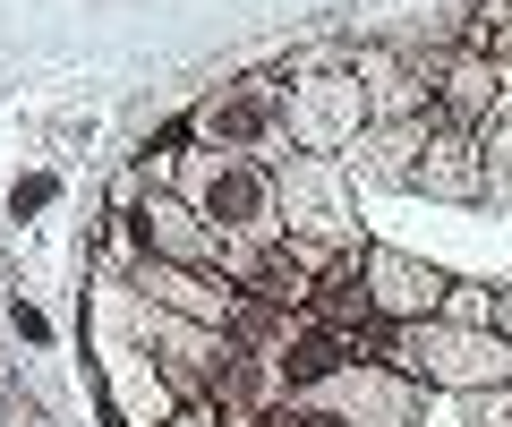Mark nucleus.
I'll return each instance as SVG.
<instances>
[{
    "label": "nucleus",
    "mask_w": 512,
    "mask_h": 427,
    "mask_svg": "<svg viewBox=\"0 0 512 427\" xmlns=\"http://www.w3.org/2000/svg\"><path fill=\"white\" fill-rule=\"evenodd\" d=\"M384 359L402 376H419L427 393H495V385H512V342L487 334V325H453V316L384 325Z\"/></svg>",
    "instance_id": "obj_1"
},
{
    "label": "nucleus",
    "mask_w": 512,
    "mask_h": 427,
    "mask_svg": "<svg viewBox=\"0 0 512 427\" xmlns=\"http://www.w3.org/2000/svg\"><path fill=\"white\" fill-rule=\"evenodd\" d=\"M180 197L214 223V240H282V180L256 163V154L197 146L180 163Z\"/></svg>",
    "instance_id": "obj_2"
},
{
    "label": "nucleus",
    "mask_w": 512,
    "mask_h": 427,
    "mask_svg": "<svg viewBox=\"0 0 512 427\" xmlns=\"http://www.w3.org/2000/svg\"><path fill=\"white\" fill-rule=\"evenodd\" d=\"M367 129H376V103H367L359 69H325V77H291V86H282V137H291L299 154H316V163H333L342 146H359Z\"/></svg>",
    "instance_id": "obj_3"
},
{
    "label": "nucleus",
    "mask_w": 512,
    "mask_h": 427,
    "mask_svg": "<svg viewBox=\"0 0 512 427\" xmlns=\"http://www.w3.org/2000/svg\"><path fill=\"white\" fill-rule=\"evenodd\" d=\"M188 120H197V146H214V154H256V146H274V137H282V86H274V77L214 86Z\"/></svg>",
    "instance_id": "obj_4"
},
{
    "label": "nucleus",
    "mask_w": 512,
    "mask_h": 427,
    "mask_svg": "<svg viewBox=\"0 0 512 427\" xmlns=\"http://www.w3.org/2000/svg\"><path fill=\"white\" fill-rule=\"evenodd\" d=\"M308 402L342 410L350 427H419V402H427V385H419V376H402L393 359H359V368H342L333 385H316Z\"/></svg>",
    "instance_id": "obj_5"
},
{
    "label": "nucleus",
    "mask_w": 512,
    "mask_h": 427,
    "mask_svg": "<svg viewBox=\"0 0 512 427\" xmlns=\"http://www.w3.org/2000/svg\"><path fill=\"white\" fill-rule=\"evenodd\" d=\"M137 299H154L163 316H188V325H205V334H239V316H248V291L222 274H205V265H137Z\"/></svg>",
    "instance_id": "obj_6"
},
{
    "label": "nucleus",
    "mask_w": 512,
    "mask_h": 427,
    "mask_svg": "<svg viewBox=\"0 0 512 427\" xmlns=\"http://www.w3.org/2000/svg\"><path fill=\"white\" fill-rule=\"evenodd\" d=\"M128 231H137V257H154V265H205V274H222L214 223H205L180 188H154V205H137Z\"/></svg>",
    "instance_id": "obj_7"
},
{
    "label": "nucleus",
    "mask_w": 512,
    "mask_h": 427,
    "mask_svg": "<svg viewBox=\"0 0 512 427\" xmlns=\"http://www.w3.org/2000/svg\"><path fill=\"white\" fill-rule=\"evenodd\" d=\"M367 299H376V325H427V316H444V299H453V274H436V265L402 257V248L367 240Z\"/></svg>",
    "instance_id": "obj_8"
},
{
    "label": "nucleus",
    "mask_w": 512,
    "mask_h": 427,
    "mask_svg": "<svg viewBox=\"0 0 512 427\" xmlns=\"http://www.w3.org/2000/svg\"><path fill=\"white\" fill-rule=\"evenodd\" d=\"M504 103H512V69H504L495 52H478V43H470L461 60H444V69H436V120H444V129L478 137Z\"/></svg>",
    "instance_id": "obj_9"
},
{
    "label": "nucleus",
    "mask_w": 512,
    "mask_h": 427,
    "mask_svg": "<svg viewBox=\"0 0 512 427\" xmlns=\"http://www.w3.org/2000/svg\"><path fill=\"white\" fill-rule=\"evenodd\" d=\"M402 188H427V197H487V188H478V137L436 129L419 146V163H402Z\"/></svg>",
    "instance_id": "obj_10"
},
{
    "label": "nucleus",
    "mask_w": 512,
    "mask_h": 427,
    "mask_svg": "<svg viewBox=\"0 0 512 427\" xmlns=\"http://www.w3.org/2000/svg\"><path fill=\"white\" fill-rule=\"evenodd\" d=\"M52 197H60V180H52V171H26V180L9 188V214H43Z\"/></svg>",
    "instance_id": "obj_11"
},
{
    "label": "nucleus",
    "mask_w": 512,
    "mask_h": 427,
    "mask_svg": "<svg viewBox=\"0 0 512 427\" xmlns=\"http://www.w3.org/2000/svg\"><path fill=\"white\" fill-rule=\"evenodd\" d=\"M282 427H350V419H342V410H325V402H291V410H282Z\"/></svg>",
    "instance_id": "obj_12"
},
{
    "label": "nucleus",
    "mask_w": 512,
    "mask_h": 427,
    "mask_svg": "<svg viewBox=\"0 0 512 427\" xmlns=\"http://www.w3.org/2000/svg\"><path fill=\"white\" fill-rule=\"evenodd\" d=\"M495 334L512 342V291H495Z\"/></svg>",
    "instance_id": "obj_13"
},
{
    "label": "nucleus",
    "mask_w": 512,
    "mask_h": 427,
    "mask_svg": "<svg viewBox=\"0 0 512 427\" xmlns=\"http://www.w3.org/2000/svg\"><path fill=\"white\" fill-rule=\"evenodd\" d=\"M0 427H9V402H0Z\"/></svg>",
    "instance_id": "obj_14"
}]
</instances>
